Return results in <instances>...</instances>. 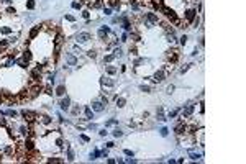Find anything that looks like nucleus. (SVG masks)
Masks as SVG:
<instances>
[{
    "label": "nucleus",
    "instance_id": "nucleus-1",
    "mask_svg": "<svg viewBox=\"0 0 246 164\" xmlns=\"http://www.w3.org/2000/svg\"><path fill=\"white\" fill-rule=\"evenodd\" d=\"M21 115H23V118H25V120H28V121H33L36 118V115L33 113V112H28V110H23Z\"/></svg>",
    "mask_w": 246,
    "mask_h": 164
},
{
    "label": "nucleus",
    "instance_id": "nucleus-2",
    "mask_svg": "<svg viewBox=\"0 0 246 164\" xmlns=\"http://www.w3.org/2000/svg\"><path fill=\"white\" fill-rule=\"evenodd\" d=\"M89 39H90L89 33H79V36H77V41H79V43H87Z\"/></svg>",
    "mask_w": 246,
    "mask_h": 164
},
{
    "label": "nucleus",
    "instance_id": "nucleus-3",
    "mask_svg": "<svg viewBox=\"0 0 246 164\" xmlns=\"http://www.w3.org/2000/svg\"><path fill=\"white\" fill-rule=\"evenodd\" d=\"M153 79H154V82H163V79H164V72H163V71H158L156 74H154V77H153Z\"/></svg>",
    "mask_w": 246,
    "mask_h": 164
},
{
    "label": "nucleus",
    "instance_id": "nucleus-4",
    "mask_svg": "<svg viewBox=\"0 0 246 164\" xmlns=\"http://www.w3.org/2000/svg\"><path fill=\"white\" fill-rule=\"evenodd\" d=\"M185 18H187V21H194L195 12H194V10H187V12H185Z\"/></svg>",
    "mask_w": 246,
    "mask_h": 164
},
{
    "label": "nucleus",
    "instance_id": "nucleus-5",
    "mask_svg": "<svg viewBox=\"0 0 246 164\" xmlns=\"http://www.w3.org/2000/svg\"><path fill=\"white\" fill-rule=\"evenodd\" d=\"M92 108H94L95 112H102V110H103V103H102V102H94V103H92Z\"/></svg>",
    "mask_w": 246,
    "mask_h": 164
},
{
    "label": "nucleus",
    "instance_id": "nucleus-6",
    "mask_svg": "<svg viewBox=\"0 0 246 164\" xmlns=\"http://www.w3.org/2000/svg\"><path fill=\"white\" fill-rule=\"evenodd\" d=\"M174 130H176V133H177V135H180V133H182L184 130H185V125H184L182 121H179V123L176 125V128H174Z\"/></svg>",
    "mask_w": 246,
    "mask_h": 164
},
{
    "label": "nucleus",
    "instance_id": "nucleus-7",
    "mask_svg": "<svg viewBox=\"0 0 246 164\" xmlns=\"http://www.w3.org/2000/svg\"><path fill=\"white\" fill-rule=\"evenodd\" d=\"M69 103H71L69 97H66L63 102H61V108H63V110H67V108H69Z\"/></svg>",
    "mask_w": 246,
    "mask_h": 164
},
{
    "label": "nucleus",
    "instance_id": "nucleus-8",
    "mask_svg": "<svg viewBox=\"0 0 246 164\" xmlns=\"http://www.w3.org/2000/svg\"><path fill=\"white\" fill-rule=\"evenodd\" d=\"M192 112H194V105H187V107H185V110H184V117H189Z\"/></svg>",
    "mask_w": 246,
    "mask_h": 164
},
{
    "label": "nucleus",
    "instance_id": "nucleus-9",
    "mask_svg": "<svg viewBox=\"0 0 246 164\" xmlns=\"http://www.w3.org/2000/svg\"><path fill=\"white\" fill-rule=\"evenodd\" d=\"M38 31H39V26H35V28H33V30H31V31H30V38H35V36L36 35H38Z\"/></svg>",
    "mask_w": 246,
    "mask_h": 164
},
{
    "label": "nucleus",
    "instance_id": "nucleus-10",
    "mask_svg": "<svg viewBox=\"0 0 246 164\" xmlns=\"http://www.w3.org/2000/svg\"><path fill=\"white\" fill-rule=\"evenodd\" d=\"M64 92H66V87H64V85H59L58 90H56V94H58V95H64Z\"/></svg>",
    "mask_w": 246,
    "mask_h": 164
},
{
    "label": "nucleus",
    "instance_id": "nucleus-11",
    "mask_svg": "<svg viewBox=\"0 0 246 164\" xmlns=\"http://www.w3.org/2000/svg\"><path fill=\"white\" fill-rule=\"evenodd\" d=\"M148 20H149V21H153V23H158V16L153 15V13H148Z\"/></svg>",
    "mask_w": 246,
    "mask_h": 164
},
{
    "label": "nucleus",
    "instance_id": "nucleus-12",
    "mask_svg": "<svg viewBox=\"0 0 246 164\" xmlns=\"http://www.w3.org/2000/svg\"><path fill=\"white\" fill-rule=\"evenodd\" d=\"M102 82L107 84V85H113V84H115V82L112 81V79H108V77H103V79H102Z\"/></svg>",
    "mask_w": 246,
    "mask_h": 164
},
{
    "label": "nucleus",
    "instance_id": "nucleus-13",
    "mask_svg": "<svg viewBox=\"0 0 246 164\" xmlns=\"http://www.w3.org/2000/svg\"><path fill=\"white\" fill-rule=\"evenodd\" d=\"M167 58L171 59V61H176V59H177V54H176V51H171V53L167 54Z\"/></svg>",
    "mask_w": 246,
    "mask_h": 164
},
{
    "label": "nucleus",
    "instance_id": "nucleus-14",
    "mask_svg": "<svg viewBox=\"0 0 246 164\" xmlns=\"http://www.w3.org/2000/svg\"><path fill=\"white\" fill-rule=\"evenodd\" d=\"M117 105H118V107H125V98H121V97L118 98V97H117Z\"/></svg>",
    "mask_w": 246,
    "mask_h": 164
},
{
    "label": "nucleus",
    "instance_id": "nucleus-15",
    "mask_svg": "<svg viewBox=\"0 0 246 164\" xmlns=\"http://www.w3.org/2000/svg\"><path fill=\"white\" fill-rule=\"evenodd\" d=\"M23 59H25V61H30V59H31V53H30V51H25Z\"/></svg>",
    "mask_w": 246,
    "mask_h": 164
},
{
    "label": "nucleus",
    "instance_id": "nucleus-16",
    "mask_svg": "<svg viewBox=\"0 0 246 164\" xmlns=\"http://www.w3.org/2000/svg\"><path fill=\"white\" fill-rule=\"evenodd\" d=\"M85 117H87V120H90V118L94 117V115H92V110H90V108H85Z\"/></svg>",
    "mask_w": 246,
    "mask_h": 164
},
{
    "label": "nucleus",
    "instance_id": "nucleus-17",
    "mask_svg": "<svg viewBox=\"0 0 246 164\" xmlns=\"http://www.w3.org/2000/svg\"><path fill=\"white\" fill-rule=\"evenodd\" d=\"M107 72H108V74H115V72H117V69H115V67H112V66H107Z\"/></svg>",
    "mask_w": 246,
    "mask_h": 164
},
{
    "label": "nucleus",
    "instance_id": "nucleus-18",
    "mask_svg": "<svg viewBox=\"0 0 246 164\" xmlns=\"http://www.w3.org/2000/svg\"><path fill=\"white\" fill-rule=\"evenodd\" d=\"M25 146H26V149H33V141H30V140H28L26 143H25Z\"/></svg>",
    "mask_w": 246,
    "mask_h": 164
},
{
    "label": "nucleus",
    "instance_id": "nucleus-19",
    "mask_svg": "<svg viewBox=\"0 0 246 164\" xmlns=\"http://www.w3.org/2000/svg\"><path fill=\"white\" fill-rule=\"evenodd\" d=\"M26 7L30 8V10H31V8H35V2H33V0H28V3H26Z\"/></svg>",
    "mask_w": 246,
    "mask_h": 164
},
{
    "label": "nucleus",
    "instance_id": "nucleus-20",
    "mask_svg": "<svg viewBox=\"0 0 246 164\" xmlns=\"http://www.w3.org/2000/svg\"><path fill=\"white\" fill-rule=\"evenodd\" d=\"M0 31H2V33H5V35H8V33L12 31V30H10V28H8V26H3V28H2V30H0Z\"/></svg>",
    "mask_w": 246,
    "mask_h": 164
},
{
    "label": "nucleus",
    "instance_id": "nucleus-21",
    "mask_svg": "<svg viewBox=\"0 0 246 164\" xmlns=\"http://www.w3.org/2000/svg\"><path fill=\"white\" fill-rule=\"evenodd\" d=\"M67 61H69L71 66H74V64H76V58H72V56H69V58H67Z\"/></svg>",
    "mask_w": 246,
    "mask_h": 164
},
{
    "label": "nucleus",
    "instance_id": "nucleus-22",
    "mask_svg": "<svg viewBox=\"0 0 246 164\" xmlns=\"http://www.w3.org/2000/svg\"><path fill=\"white\" fill-rule=\"evenodd\" d=\"M200 158V154H195V153H190V159H194V161H197Z\"/></svg>",
    "mask_w": 246,
    "mask_h": 164
},
{
    "label": "nucleus",
    "instance_id": "nucleus-23",
    "mask_svg": "<svg viewBox=\"0 0 246 164\" xmlns=\"http://www.w3.org/2000/svg\"><path fill=\"white\" fill-rule=\"evenodd\" d=\"M105 35H107V31H103V30H100V31H98V38H100V39L105 38Z\"/></svg>",
    "mask_w": 246,
    "mask_h": 164
},
{
    "label": "nucleus",
    "instance_id": "nucleus-24",
    "mask_svg": "<svg viewBox=\"0 0 246 164\" xmlns=\"http://www.w3.org/2000/svg\"><path fill=\"white\" fill-rule=\"evenodd\" d=\"M26 63H28V61H25V59H21V61L18 63V66H20V67H26Z\"/></svg>",
    "mask_w": 246,
    "mask_h": 164
},
{
    "label": "nucleus",
    "instance_id": "nucleus-25",
    "mask_svg": "<svg viewBox=\"0 0 246 164\" xmlns=\"http://www.w3.org/2000/svg\"><path fill=\"white\" fill-rule=\"evenodd\" d=\"M7 44H8V41H3V43H0V51H3L5 48H7Z\"/></svg>",
    "mask_w": 246,
    "mask_h": 164
},
{
    "label": "nucleus",
    "instance_id": "nucleus-26",
    "mask_svg": "<svg viewBox=\"0 0 246 164\" xmlns=\"http://www.w3.org/2000/svg\"><path fill=\"white\" fill-rule=\"evenodd\" d=\"M113 56H115V58H118V56H121V49H120V48H118V49H115Z\"/></svg>",
    "mask_w": 246,
    "mask_h": 164
},
{
    "label": "nucleus",
    "instance_id": "nucleus-27",
    "mask_svg": "<svg viewBox=\"0 0 246 164\" xmlns=\"http://www.w3.org/2000/svg\"><path fill=\"white\" fill-rule=\"evenodd\" d=\"M7 115H10V117H15L16 112H15V110H7Z\"/></svg>",
    "mask_w": 246,
    "mask_h": 164
},
{
    "label": "nucleus",
    "instance_id": "nucleus-28",
    "mask_svg": "<svg viewBox=\"0 0 246 164\" xmlns=\"http://www.w3.org/2000/svg\"><path fill=\"white\" fill-rule=\"evenodd\" d=\"M113 58H115L113 54H108V56H105V61H107V63H110V61H112Z\"/></svg>",
    "mask_w": 246,
    "mask_h": 164
},
{
    "label": "nucleus",
    "instance_id": "nucleus-29",
    "mask_svg": "<svg viewBox=\"0 0 246 164\" xmlns=\"http://www.w3.org/2000/svg\"><path fill=\"white\" fill-rule=\"evenodd\" d=\"M113 136H115V138L121 136V131H120V130H115V131H113Z\"/></svg>",
    "mask_w": 246,
    "mask_h": 164
},
{
    "label": "nucleus",
    "instance_id": "nucleus-30",
    "mask_svg": "<svg viewBox=\"0 0 246 164\" xmlns=\"http://www.w3.org/2000/svg\"><path fill=\"white\" fill-rule=\"evenodd\" d=\"M140 89H141V90H143V92H149V90H151V89H149V87H148V85H141V87H140Z\"/></svg>",
    "mask_w": 246,
    "mask_h": 164
},
{
    "label": "nucleus",
    "instance_id": "nucleus-31",
    "mask_svg": "<svg viewBox=\"0 0 246 164\" xmlns=\"http://www.w3.org/2000/svg\"><path fill=\"white\" fill-rule=\"evenodd\" d=\"M161 135H163V136H167V128H161Z\"/></svg>",
    "mask_w": 246,
    "mask_h": 164
},
{
    "label": "nucleus",
    "instance_id": "nucleus-32",
    "mask_svg": "<svg viewBox=\"0 0 246 164\" xmlns=\"http://www.w3.org/2000/svg\"><path fill=\"white\" fill-rule=\"evenodd\" d=\"M0 125H2V126H3V125H7V120H5L3 117H0Z\"/></svg>",
    "mask_w": 246,
    "mask_h": 164
},
{
    "label": "nucleus",
    "instance_id": "nucleus-33",
    "mask_svg": "<svg viewBox=\"0 0 246 164\" xmlns=\"http://www.w3.org/2000/svg\"><path fill=\"white\" fill-rule=\"evenodd\" d=\"M110 5H112V7H118V2L117 0H110Z\"/></svg>",
    "mask_w": 246,
    "mask_h": 164
},
{
    "label": "nucleus",
    "instance_id": "nucleus-34",
    "mask_svg": "<svg viewBox=\"0 0 246 164\" xmlns=\"http://www.w3.org/2000/svg\"><path fill=\"white\" fill-rule=\"evenodd\" d=\"M125 154H126V156H131V158H133V151H130V149H125Z\"/></svg>",
    "mask_w": 246,
    "mask_h": 164
},
{
    "label": "nucleus",
    "instance_id": "nucleus-35",
    "mask_svg": "<svg viewBox=\"0 0 246 164\" xmlns=\"http://www.w3.org/2000/svg\"><path fill=\"white\" fill-rule=\"evenodd\" d=\"M49 121H51L49 117H43V123H49Z\"/></svg>",
    "mask_w": 246,
    "mask_h": 164
},
{
    "label": "nucleus",
    "instance_id": "nucleus-36",
    "mask_svg": "<svg viewBox=\"0 0 246 164\" xmlns=\"http://www.w3.org/2000/svg\"><path fill=\"white\" fill-rule=\"evenodd\" d=\"M187 43V38H185V36H182V38H180V44H185Z\"/></svg>",
    "mask_w": 246,
    "mask_h": 164
},
{
    "label": "nucleus",
    "instance_id": "nucleus-37",
    "mask_svg": "<svg viewBox=\"0 0 246 164\" xmlns=\"http://www.w3.org/2000/svg\"><path fill=\"white\" fill-rule=\"evenodd\" d=\"M72 8H81V3H77V2H74V3H72Z\"/></svg>",
    "mask_w": 246,
    "mask_h": 164
},
{
    "label": "nucleus",
    "instance_id": "nucleus-38",
    "mask_svg": "<svg viewBox=\"0 0 246 164\" xmlns=\"http://www.w3.org/2000/svg\"><path fill=\"white\" fill-rule=\"evenodd\" d=\"M82 16H84V18H89V12H87V10L85 12H82Z\"/></svg>",
    "mask_w": 246,
    "mask_h": 164
},
{
    "label": "nucleus",
    "instance_id": "nucleus-39",
    "mask_svg": "<svg viewBox=\"0 0 246 164\" xmlns=\"http://www.w3.org/2000/svg\"><path fill=\"white\" fill-rule=\"evenodd\" d=\"M89 56L90 58H95V51H89Z\"/></svg>",
    "mask_w": 246,
    "mask_h": 164
},
{
    "label": "nucleus",
    "instance_id": "nucleus-40",
    "mask_svg": "<svg viewBox=\"0 0 246 164\" xmlns=\"http://www.w3.org/2000/svg\"><path fill=\"white\" fill-rule=\"evenodd\" d=\"M66 18L69 20V21H74V16H71V15H66Z\"/></svg>",
    "mask_w": 246,
    "mask_h": 164
},
{
    "label": "nucleus",
    "instance_id": "nucleus-41",
    "mask_svg": "<svg viewBox=\"0 0 246 164\" xmlns=\"http://www.w3.org/2000/svg\"><path fill=\"white\" fill-rule=\"evenodd\" d=\"M172 90H174V85H169V87H167V92H169V94H171Z\"/></svg>",
    "mask_w": 246,
    "mask_h": 164
},
{
    "label": "nucleus",
    "instance_id": "nucleus-42",
    "mask_svg": "<svg viewBox=\"0 0 246 164\" xmlns=\"http://www.w3.org/2000/svg\"><path fill=\"white\" fill-rule=\"evenodd\" d=\"M5 2H12V0H5Z\"/></svg>",
    "mask_w": 246,
    "mask_h": 164
},
{
    "label": "nucleus",
    "instance_id": "nucleus-43",
    "mask_svg": "<svg viewBox=\"0 0 246 164\" xmlns=\"http://www.w3.org/2000/svg\"><path fill=\"white\" fill-rule=\"evenodd\" d=\"M0 102H2V95H0Z\"/></svg>",
    "mask_w": 246,
    "mask_h": 164
}]
</instances>
